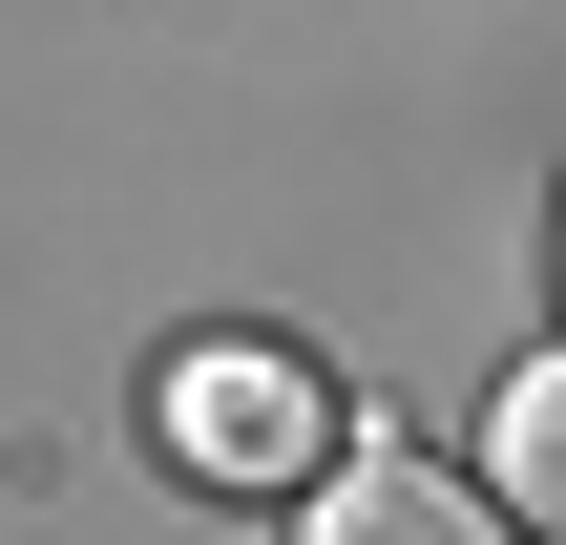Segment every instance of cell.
<instances>
[{
	"mask_svg": "<svg viewBox=\"0 0 566 545\" xmlns=\"http://www.w3.org/2000/svg\"><path fill=\"white\" fill-rule=\"evenodd\" d=\"M147 441H168V483H210V504H315V483H336V378H315L294 336H189V357L147 378Z\"/></svg>",
	"mask_w": 566,
	"mask_h": 545,
	"instance_id": "obj_1",
	"label": "cell"
},
{
	"mask_svg": "<svg viewBox=\"0 0 566 545\" xmlns=\"http://www.w3.org/2000/svg\"><path fill=\"white\" fill-rule=\"evenodd\" d=\"M294 545H546V525H525L504 483H462V462H399V441H378V462H336V483L294 504Z\"/></svg>",
	"mask_w": 566,
	"mask_h": 545,
	"instance_id": "obj_2",
	"label": "cell"
},
{
	"mask_svg": "<svg viewBox=\"0 0 566 545\" xmlns=\"http://www.w3.org/2000/svg\"><path fill=\"white\" fill-rule=\"evenodd\" d=\"M483 483H504V504L566 545V336L525 357V378H504V399H483Z\"/></svg>",
	"mask_w": 566,
	"mask_h": 545,
	"instance_id": "obj_3",
	"label": "cell"
}]
</instances>
